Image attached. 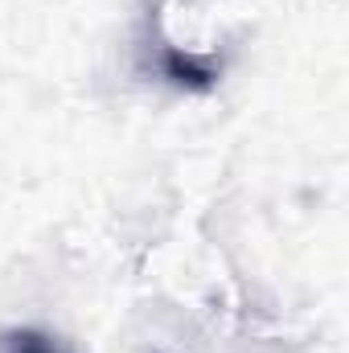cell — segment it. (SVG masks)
<instances>
[{
	"label": "cell",
	"instance_id": "1",
	"mask_svg": "<svg viewBox=\"0 0 349 353\" xmlns=\"http://www.w3.org/2000/svg\"><path fill=\"white\" fill-rule=\"evenodd\" d=\"M161 74L185 90H210L218 83V66L210 58H197V54H185L177 46H161Z\"/></svg>",
	"mask_w": 349,
	"mask_h": 353
},
{
	"label": "cell",
	"instance_id": "2",
	"mask_svg": "<svg viewBox=\"0 0 349 353\" xmlns=\"http://www.w3.org/2000/svg\"><path fill=\"white\" fill-rule=\"evenodd\" d=\"M0 353H70L54 333L46 329H4L0 333Z\"/></svg>",
	"mask_w": 349,
	"mask_h": 353
}]
</instances>
